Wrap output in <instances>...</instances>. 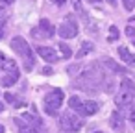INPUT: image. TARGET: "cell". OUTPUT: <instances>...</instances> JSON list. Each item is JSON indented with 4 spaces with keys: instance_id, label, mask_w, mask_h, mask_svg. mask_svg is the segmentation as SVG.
Returning a JSON list of instances; mask_svg holds the SVG:
<instances>
[{
    "instance_id": "obj_1",
    "label": "cell",
    "mask_w": 135,
    "mask_h": 133,
    "mask_svg": "<svg viewBox=\"0 0 135 133\" xmlns=\"http://www.w3.org/2000/svg\"><path fill=\"white\" fill-rule=\"evenodd\" d=\"M104 80H105V78H104L102 68H100L98 65L91 63V65H87V67L81 70V74L78 76L76 87H80V89L85 91V92H96V91H100Z\"/></svg>"
},
{
    "instance_id": "obj_2",
    "label": "cell",
    "mask_w": 135,
    "mask_h": 133,
    "mask_svg": "<svg viewBox=\"0 0 135 133\" xmlns=\"http://www.w3.org/2000/svg\"><path fill=\"white\" fill-rule=\"evenodd\" d=\"M133 102H135V81L129 80V78H122V81L118 85V91L115 94V105L118 109L128 111Z\"/></svg>"
},
{
    "instance_id": "obj_3",
    "label": "cell",
    "mask_w": 135,
    "mask_h": 133,
    "mask_svg": "<svg viewBox=\"0 0 135 133\" xmlns=\"http://www.w3.org/2000/svg\"><path fill=\"white\" fill-rule=\"evenodd\" d=\"M11 48H13V52H17V54L22 57L24 68L30 72V70L35 67V56H33L30 45L26 43V39H24V37H13V39H11Z\"/></svg>"
},
{
    "instance_id": "obj_4",
    "label": "cell",
    "mask_w": 135,
    "mask_h": 133,
    "mask_svg": "<svg viewBox=\"0 0 135 133\" xmlns=\"http://www.w3.org/2000/svg\"><path fill=\"white\" fill-rule=\"evenodd\" d=\"M69 107L72 111H76V115H80V116H93L100 109V105L94 100H81L80 96H70L69 98Z\"/></svg>"
},
{
    "instance_id": "obj_5",
    "label": "cell",
    "mask_w": 135,
    "mask_h": 133,
    "mask_svg": "<svg viewBox=\"0 0 135 133\" xmlns=\"http://www.w3.org/2000/svg\"><path fill=\"white\" fill-rule=\"evenodd\" d=\"M57 124H59V129H61V131H69V133H76V131H80L81 126H83L80 115H76V113H72V111L61 113Z\"/></svg>"
},
{
    "instance_id": "obj_6",
    "label": "cell",
    "mask_w": 135,
    "mask_h": 133,
    "mask_svg": "<svg viewBox=\"0 0 135 133\" xmlns=\"http://www.w3.org/2000/svg\"><path fill=\"white\" fill-rule=\"evenodd\" d=\"M63 100H65V94H63L61 89H54V91H50V92L45 96V100H43L45 113H46V115H56L57 109L61 107Z\"/></svg>"
},
{
    "instance_id": "obj_7",
    "label": "cell",
    "mask_w": 135,
    "mask_h": 133,
    "mask_svg": "<svg viewBox=\"0 0 135 133\" xmlns=\"http://www.w3.org/2000/svg\"><path fill=\"white\" fill-rule=\"evenodd\" d=\"M78 30H80V26H78L76 19H74L72 15H69V17L61 22V26L57 28V33H59V37H63V39H74V37L78 35Z\"/></svg>"
},
{
    "instance_id": "obj_8",
    "label": "cell",
    "mask_w": 135,
    "mask_h": 133,
    "mask_svg": "<svg viewBox=\"0 0 135 133\" xmlns=\"http://www.w3.org/2000/svg\"><path fill=\"white\" fill-rule=\"evenodd\" d=\"M54 33H56V28H54V24L48 19H41L39 21V28L32 30L33 39H50V37H54Z\"/></svg>"
},
{
    "instance_id": "obj_9",
    "label": "cell",
    "mask_w": 135,
    "mask_h": 133,
    "mask_svg": "<svg viewBox=\"0 0 135 133\" xmlns=\"http://www.w3.org/2000/svg\"><path fill=\"white\" fill-rule=\"evenodd\" d=\"M109 126H111V129H113L115 133H124V116H122V113H120L118 109L111 113V116H109Z\"/></svg>"
},
{
    "instance_id": "obj_10",
    "label": "cell",
    "mask_w": 135,
    "mask_h": 133,
    "mask_svg": "<svg viewBox=\"0 0 135 133\" xmlns=\"http://www.w3.org/2000/svg\"><path fill=\"white\" fill-rule=\"evenodd\" d=\"M37 54H39L45 61H48V63H56V61L59 59L57 52H56L52 46H37Z\"/></svg>"
},
{
    "instance_id": "obj_11",
    "label": "cell",
    "mask_w": 135,
    "mask_h": 133,
    "mask_svg": "<svg viewBox=\"0 0 135 133\" xmlns=\"http://www.w3.org/2000/svg\"><path fill=\"white\" fill-rule=\"evenodd\" d=\"M15 124L19 126V131H21V133H45V127L32 126V124L24 122L22 118H15Z\"/></svg>"
},
{
    "instance_id": "obj_12",
    "label": "cell",
    "mask_w": 135,
    "mask_h": 133,
    "mask_svg": "<svg viewBox=\"0 0 135 133\" xmlns=\"http://www.w3.org/2000/svg\"><path fill=\"white\" fill-rule=\"evenodd\" d=\"M0 68H2L4 72H17L19 70L17 68V63L11 57H8L4 52H0Z\"/></svg>"
},
{
    "instance_id": "obj_13",
    "label": "cell",
    "mask_w": 135,
    "mask_h": 133,
    "mask_svg": "<svg viewBox=\"0 0 135 133\" xmlns=\"http://www.w3.org/2000/svg\"><path fill=\"white\" fill-rule=\"evenodd\" d=\"M118 57L124 61V65H128V67H135V54L133 52H129L126 46H118Z\"/></svg>"
},
{
    "instance_id": "obj_14",
    "label": "cell",
    "mask_w": 135,
    "mask_h": 133,
    "mask_svg": "<svg viewBox=\"0 0 135 133\" xmlns=\"http://www.w3.org/2000/svg\"><path fill=\"white\" fill-rule=\"evenodd\" d=\"M91 52H94V45L91 43V41H83L81 43V46H80V50L76 52V57L78 59H81V57H85L87 54H91Z\"/></svg>"
},
{
    "instance_id": "obj_15",
    "label": "cell",
    "mask_w": 135,
    "mask_h": 133,
    "mask_svg": "<svg viewBox=\"0 0 135 133\" xmlns=\"http://www.w3.org/2000/svg\"><path fill=\"white\" fill-rule=\"evenodd\" d=\"M19 81V70L17 72H8L2 80H0V83H2L4 87H11V85H15Z\"/></svg>"
},
{
    "instance_id": "obj_16",
    "label": "cell",
    "mask_w": 135,
    "mask_h": 133,
    "mask_svg": "<svg viewBox=\"0 0 135 133\" xmlns=\"http://www.w3.org/2000/svg\"><path fill=\"white\" fill-rule=\"evenodd\" d=\"M102 63H104V65H105V68H107V70H111V72H124V68H122V67H118V65H117L113 59H109V57H104V59H102Z\"/></svg>"
},
{
    "instance_id": "obj_17",
    "label": "cell",
    "mask_w": 135,
    "mask_h": 133,
    "mask_svg": "<svg viewBox=\"0 0 135 133\" xmlns=\"http://www.w3.org/2000/svg\"><path fill=\"white\" fill-rule=\"evenodd\" d=\"M72 2V8H74V11L76 13H80V15H83L85 19H87V15H85V9H83V4H81V0H70Z\"/></svg>"
},
{
    "instance_id": "obj_18",
    "label": "cell",
    "mask_w": 135,
    "mask_h": 133,
    "mask_svg": "<svg viewBox=\"0 0 135 133\" xmlns=\"http://www.w3.org/2000/svg\"><path fill=\"white\" fill-rule=\"evenodd\" d=\"M118 35H120V33H118V28H117V26H111V28H109V37H107V41H109V43H115V41L118 39Z\"/></svg>"
},
{
    "instance_id": "obj_19",
    "label": "cell",
    "mask_w": 135,
    "mask_h": 133,
    "mask_svg": "<svg viewBox=\"0 0 135 133\" xmlns=\"http://www.w3.org/2000/svg\"><path fill=\"white\" fill-rule=\"evenodd\" d=\"M59 50H61V56H63L65 59H69V57L72 56V50H70V46H69V45H65V43H61V45H59Z\"/></svg>"
},
{
    "instance_id": "obj_20",
    "label": "cell",
    "mask_w": 135,
    "mask_h": 133,
    "mask_svg": "<svg viewBox=\"0 0 135 133\" xmlns=\"http://www.w3.org/2000/svg\"><path fill=\"white\" fill-rule=\"evenodd\" d=\"M4 98H6V102H8V104H11V105H17V107H19V105H22V104L15 98V94H11V92H6V94H4Z\"/></svg>"
},
{
    "instance_id": "obj_21",
    "label": "cell",
    "mask_w": 135,
    "mask_h": 133,
    "mask_svg": "<svg viewBox=\"0 0 135 133\" xmlns=\"http://www.w3.org/2000/svg\"><path fill=\"white\" fill-rule=\"evenodd\" d=\"M128 120H129V124L135 127V102L131 104V107L128 109Z\"/></svg>"
},
{
    "instance_id": "obj_22",
    "label": "cell",
    "mask_w": 135,
    "mask_h": 133,
    "mask_svg": "<svg viewBox=\"0 0 135 133\" xmlns=\"http://www.w3.org/2000/svg\"><path fill=\"white\" fill-rule=\"evenodd\" d=\"M122 6L126 11H133L135 9V0H122Z\"/></svg>"
},
{
    "instance_id": "obj_23",
    "label": "cell",
    "mask_w": 135,
    "mask_h": 133,
    "mask_svg": "<svg viewBox=\"0 0 135 133\" xmlns=\"http://www.w3.org/2000/svg\"><path fill=\"white\" fill-rule=\"evenodd\" d=\"M6 21H8V19H2V21H0V39H2L4 33H6Z\"/></svg>"
},
{
    "instance_id": "obj_24",
    "label": "cell",
    "mask_w": 135,
    "mask_h": 133,
    "mask_svg": "<svg viewBox=\"0 0 135 133\" xmlns=\"http://www.w3.org/2000/svg\"><path fill=\"white\" fill-rule=\"evenodd\" d=\"M6 4H0V21L2 19H8V13H6V8H4Z\"/></svg>"
},
{
    "instance_id": "obj_25",
    "label": "cell",
    "mask_w": 135,
    "mask_h": 133,
    "mask_svg": "<svg viewBox=\"0 0 135 133\" xmlns=\"http://www.w3.org/2000/svg\"><path fill=\"white\" fill-rule=\"evenodd\" d=\"M126 35H128V37H135V28L128 26V28H126Z\"/></svg>"
},
{
    "instance_id": "obj_26",
    "label": "cell",
    "mask_w": 135,
    "mask_h": 133,
    "mask_svg": "<svg viewBox=\"0 0 135 133\" xmlns=\"http://www.w3.org/2000/svg\"><path fill=\"white\" fill-rule=\"evenodd\" d=\"M0 2L6 4V6H9V4H13V2H15V0H0Z\"/></svg>"
},
{
    "instance_id": "obj_27",
    "label": "cell",
    "mask_w": 135,
    "mask_h": 133,
    "mask_svg": "<svg viewBox=\"0 0 135 133\" xmlns=\"http://www.w3.org/2000/svg\"><path fill=\"white\" fill-rule=\"evenodd\" d=\"M107 2H109V6H113V8L117 6V0H107Z\"/></svg>"
},
{
    "instance_id": "obj_28",
    "label": "cell",
    "mask_w": 135,
    "mask_h": 133,
    "mask_svg": "<svg viewBox=\"0 0 135 133\" xmlns=\"http://www.w3.org/2000/svg\"><path fill=\"white\" fill-rule=\"evenodd\" d=\"M54 2H57V4H59V6H61V4H63V2H65V0H54Z\"/></svg>"
},
{
    "instance_id": "obj_29",
    "label": "cell",
    "mask_w": 135,
    "mask_h": 133,
    "mask_svg": "<svg viewBox=\"0 0 135 133\" xmlns=\"http://www.w3.org/2000/svg\"><path fill=\"white\" fill-rule=\"evenodd\" d=\"M2 111H4V104H2V102H0V113H2Z\"/></svg>"
},
{
    "instance_id": "obj_30",
    "label": "cell",
    "mask_w": 135,
    "mask_h": 133,
    "mask_svg": "<svg viewBox=\"0 0 135 133\" xmlns=\"http://www.w3.org/2000/svg\"><path fill=\"white\" fill-rule=\"evenodd\" d=\"M89 2H91V4H98V2H100V0H89Z\"/></svg>"
},
{
    "instance_id": "obj_31",
    "label": "cell",
    "mask_w": 135,
    "mask_h": 133,
    "mask_svg": "<svg viewBox=\"0 0 135 133\" xmlns=\"http://www.w3.org/2000/svg\"><path fill=\"white\" fill-rule=\"evenodd\" d=\"M0 133H4V126L2 124H0Z\"/></svg>"
},
{
    "instance_id": "obj_32",
    "label": "cell",
    "mask_w": 135,
    "mask_h": 133,
    "mask_svg": "<svg viewBox=\"0 0 135 133\" xmlns=\"http://www.w3.org/2000/svg\"><path fill=\"white\" fill-rule=\"evenodd\" d=\"M94 133H102V131H94Z\"/></svg>"
},
{
    "instance_id": "obj_33",
    "label": "cell",
    "mask_w": 135,
    "mask_h": 133,
    "mask_svg": "<svg viewBox=\"0 0 135 133\" xmlns=\"http://www.w3.org/2000/svg\"><path fill=\"white\" fill-rule=\"evenodd\" d=\"M133 46H135V41H133Z\"/></svg>"
}]
</instances>
